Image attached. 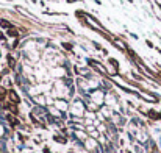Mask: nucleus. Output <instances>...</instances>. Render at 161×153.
<instances>
[{
    "label": "nucleus",
    "instance_id": "4",
    "mask_svg": "<svg viewBox=\"0 0 161 153\" xmlns=\"http://www.w3.org/2000/svg\"><path fill=\"white\" fill-rule=\"evenodd\" d=\"M2 25H3V27H8V28H9V27H11V25H9V23H8V22H5V20H2Z\"/></svg>",
    "mask_w": 161,
    "mask_h": 153
},
{
    "label": "nucleus",
    "instance_id": "1",
    "mask_svg": "<svg viewBox=\"0 0 161 153\" xmlns=\"http://www.w3.org/2000/svg\"><path fill=\"white\" fill-rule=\"evenodd\" d=\"M8 95H9V99H11L14 103H19V97H17V94H16V92L9 91V92H8Z\"/></svg>",
    "mask_w": 161,
    "mask_h": 153
},
{
    "label": "nucleus",
    "instance_id": "5",
    "mask_svg": "<svg viewBox=\"0 0 161 153\" xmlns=\"http://www.w3.org/2000/svg\"><path fill=\"white\" fill-rule=\"evenodd\" d=\"M160 116H161V114H160Z\"/></svg>",
    "mask_w": 161,
    "mask_h": 153
},
{
    "label": "nucleus",
    "instance_id": "2",
    "mask_svg": "<svg viewBox=\"0 0 161 153\" xmlns=\"http://www.w3.org/2000/svg\"><path fill=\"white\" fill-rule=\"evenodd\" d=\"M8 34H9V36H13V38H16V36H17V31H16V30H9V31H8Z\"/></svg>",
    "mask_w": 161,
    "mask_h": 153
},
{
    "label": "nucleus",
    "instance_id": "3",
    "mask_svg": "<svg viewBox=\"0 0 161 153\" xmlns=\"http://www.w3.org/2000/svg\"><path fill=\"white\" fill-rule=\"evenodd\" d=\"M8 63H9V66H11V67L14 66V61H13V58H11V56H8Z\"/></svg>",
    "mask_w": 161,
    "mask_h": 153
}]
</instances>
